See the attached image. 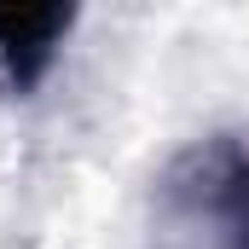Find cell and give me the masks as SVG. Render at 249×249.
Instances as JSON below:
<instances>
[{
	"label": "cell",
	"mask_w": 249,
	"mask_h": 249,
	"mask_svg": "<svg viewBox=\"0 0 249 249\" xmlns=\"http://www.w3.org/2000/svg\"><path fill=\"white\" fill-rule=\"evenodd\" d=\"M70 23H75L70 6H0V58L18 93H29L53 70Z\"/></svg>",
	"instance_id": "6da1fadb"
}]
</instances>
